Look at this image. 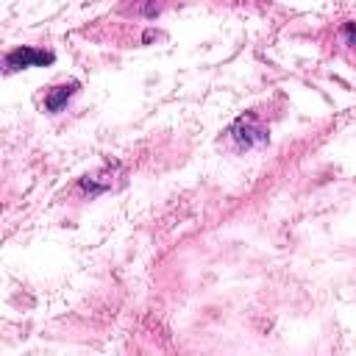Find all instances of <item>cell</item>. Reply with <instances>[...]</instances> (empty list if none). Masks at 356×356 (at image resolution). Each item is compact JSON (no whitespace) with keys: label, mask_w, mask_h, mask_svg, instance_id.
<instances>
[{"label":"cell","mask_w":356,"mask_h":356,"mask_svg":"<svg viewBox=\"0 0 356 356\" xmlns=\"http://www.w3.org/2000/svg\"><path fill=\"white\" fill-rule=\"evenodd\" d=\"M78 81H70V83H58V86H53L50 92H47V97H44V108L50 111V114H58L67 103H70V97L78 92Z\"/></svg>","instance_id":"cell-3"},{"label":"cell","mask_w":356,"mask_h":356,"mask_svg":"<svg viewBox=\"0 0 356 356\" xmlns=\"http://www.w3.org/2000/svg\"><path fill=\"white\" fill-rule=\"evenodd\" d=\"M56 61V53L50 50H36V47H14L6 53V72L28 70V67H50Z\"/></svg>","instance_id":"cell-2"},{"label":"cell","mask_w":356,"mask_h":356,"mask_svg":"<svg viewBox=\"0 0 356 356\" xmlns=\"http://www.w3.org/2000/svg\"><path fill=\"white\" fill-rule=\"evenodd\" d=\"M342 39L356 47V22H345V25H342Z\"/></svg>","instance_id":"cell-4"},{"label":"cell","mask_w":356,"mask_h":356,"mask_svg":"<svg viewBox=\"0 0 356 356\" xmlns=\"http://www.w3.org/2000/svg\"><path fill=\"white\" fill-rule=\"evenodd\" d=\"M228 134H231V139H234L239 147H245V150L259 147V145L267 142V128L256 120L253 111H250V114H242L239 120H234V125H231Z\"/></svg>","instance_id":"cell-1"}]
</instances>
